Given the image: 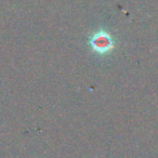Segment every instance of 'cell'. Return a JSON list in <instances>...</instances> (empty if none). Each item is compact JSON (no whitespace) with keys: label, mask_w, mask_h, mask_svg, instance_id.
I'll list each match as a JSON object with an SVG mask.
<instances>
[{"label":"cell","mask_w":158,"mask_h":158,"mask_svg":"<svg viewBox=\"0 0 158 158\" xmlns=\"http://www.w3.org/2000/svg\"><path fill=\"white\" fill-rule=\"evenodd\" d=\"M93 49H94L97 52H106L113 47L112 39L106 35L105 33L103 34H98L93 37L92 41H91Z\"/></svg>","instance_id":"6da1fadb"}]
</instances>
